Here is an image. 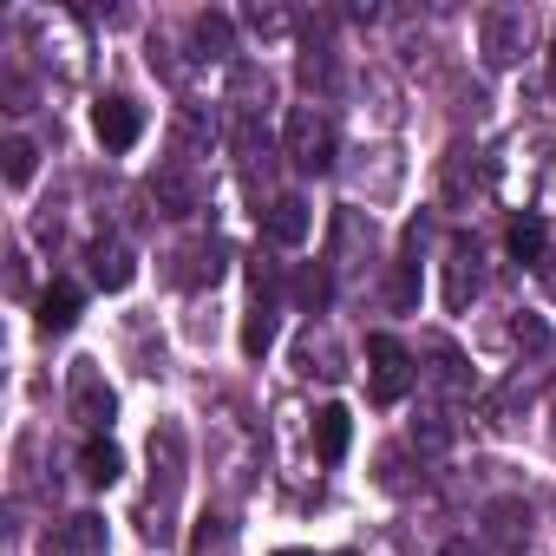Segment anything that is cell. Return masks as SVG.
<instances>
[{
	"instance_id": "obj_1",
	"label": "cell",
	"mask_w": 556,
	"mask_h": 556,
	"mask_svg": "<svg viewBox=\"0 0 556 556\" xmlns=\"http://www.w3.org/2000/svg\"><path fill=\"white\" fill-rule=\"evenodd\" d=\"M177 491H184V432L164 419L157 432H151V497H144V536L151 543H170V504H177Z\"/></svg>"
},
{
	"instance_id": "obj_2",
	"label": "cell",
	"mask_w": 556,
	"mask_h": 556,
	"mask_svg": "<svg viewBox=\"0 0 556 556\" xmlns=\"http://www.w3.org/2000/svg\"><path fill=\"white\" fill-rule=\"evenodd\" d=\"M282 157H289L302 177L334 170V157H341V131H334V118H328L321 105H295V112L282 118Z\"/></svg>"
},
{
	"instance_id": "obj_3",
	"label": "cell",
	"mask_w": 556,
	"mask_h": 556,
	"mask_svg": "<svg viewBox=\"0 0 556 556\" xmlns=\"http://www.w3.org/2000/svg\"><path fill=\"white\" fill-rule=\"evenodd\" d=\"M367 380H374L380 406H400L419 387V354L406 341H393V334H367Z\"/></svg>"
},
{
	"instance_id": "obj_4",
	"label": "cell",
	"mask_w": 556,
	"mask_h": 556,
	"mask_svg": "<svg viewBox=\"0 0 556 556\" xmlns=\"http://www.w3.org/2000/svg\"><path fill=\"white\" fill-rule=\"evenodd\" d=\"M523 47H530V14L523 8H491L484 21H478V53H484V66H517L523 60Z\"/></svg>"
},
{
	"instance_id": "obj_5",
	"label": "cell",
	"mask_w": 556,
	"mask_h": 556,
	"mask_svg": "<svg viewBox=\"0 0 556 556\" xmlns=\"http://www.w3.org/2000/svg\"><path fill=\"white\" fill-rule=\"evenodd\" d=\"M66 400H73V419L92 426V432H105V426L118 419V393L99 380L92 361H73V374H66Z\"/></svg>"
},
{
	"instance_id": "obj_6",
	"label": "cell",
	"mask_w": 556,
	"mask_h": 556,
	"mask_svg": "<svg viewBox=\"0 0 556 556\" xmlns=\"http://www.w3.org/2000/svg\"><path fill=\"white\" fill-rule=\"evenodd\" d=\"M478 289H484L478 242H471V236H452V249H445V308H452V315H465V308L478 302Z\"/></svg>"
},
{
	"instance_id": "obj_7",
	"label": "cell",
	"mask_w": 556,
	"mask_h": 556,
	"mask_svg": "<svg viewBox=\"0 0 556 556\" xmlns=\"http://www.w3.org/2000/svg\"><path fill=\"white\" fill-rule=\"evenodd\" d=\"M92 131H99V144H105V151H131V144L144 138V112H138L131 99H118V92H112V99H99V105H92Z\"/></svg>"
},
{
	"instance_id": "obj_8",
	"label": "cell",
	"mask_w": 556,
	"mask_h": 556,
	"mask_svg": "<svg viewBox=\"0 0 556 556\" xmlns=\"http://www.w3.org/2000/svg\"><path fill=\"white\" fill-rule=\"evenodd\" d=\"M308 229H315V210H308L302 197H275V203H268V216H262V236H268L275 249H302V242H308Z\"/></svg>"
},
{
	"instance_id": "obj_9",
	"label": "cell",
	"mask_w": 556,
	"mask_h": 556,
	"mask_svg": "<svg viewBox=\"0 0 556 556\" xmlns=\"http://www.w3.org/2000/svg\"><path fill=\"white\" fill-rule=\"evenodd\" d=\"M151 197H157V210H164V216H197V210H203V184H197L184 164H157Z\"/></svg>"
},
{
	"instance_id": "obj_10",
	"label": "cell",
	"mask_w": 556,
	"mask_h": 556,
	"mask_svg": "<svg viewBox=\"0 0 556 556\" xmlns=\"http://www.w3.org/2000/svg\"><path fill=\"white\" fill-rule=\"evenodd\" d=\"M92 282H99L105 295H125V289L138 282V255H131L125 242H105V236H99V242H92Z\"/></svg>"
},
{
	"instance_id": "obj_11",
	"label": "cell",
	"mask_w": 556,
	"mask_h": 556,
	"mask_svg": "<svg viewBox=\"0 0 556 556\" xmlns=\"http://www.w3.org/2000/svg\"><path fill=\"white\" fill-rule=\"evenodd\" d=\"M419 354L432 361V367H426V380H432L439 393H465V387H471V380H465V354H458L445 334H426V341H419Z\"/></svg>"
},
{
	"instance_id": "obj_12",
	"label": "cell",
	"mask_w": 556,
	"mask_h": 556,
	"mask_svg": "<svg viewBox=\"0 0 556 556\" xmlns=\"http://www.w3.org/2000/svg\"><path fill=\"white\" fill-rule=\"evenodd\" d=\"M79 478H86V484H99V491L125 478V452H118V439H112V432H92V439H86V452H79Z\"/></svg>"
},
{
	"instance_id": "obj_13",
	"label": "cell",
	"mask_w": 556,
	"mask_h": 556,
	"mask_svg": "<svg viewBox=\"0 0 556 556\" xmlns=\"http://www.w3.org/2000/svg\"><path fill=\"white\" fill-rule=\"evenodd\" d=\"M484 536L504 543V549H517V543L530 536V504H523V497H491V504H484Z\"/></svg>"
},
{
	"instance_id": "obj_14",
	"label": "cell",
	"mask_w": 556,
	"mask_h": 556,
	"mask_svg": "<svg viewBox=\"0 0 556 556\" xmlns=\"http://www.w3.org/2000/svg\"><path fill=\"white\" fill-rule=\"evenodd\" d=\"M348 439H354V413L348 406H321L315 413V458L321 465H341L348 458Z\"/></svg>"
},
{
	"instance_id": "obj_15",
	"label": "cell",
	"mask_w": 556,
	"mask_h": 556,
	"mask_svg": "<svg viewBox=\"0 0 556 556\" xmlns=\"http://www.w3.org/2000/svg\"><path fill=\"white\" fill-rule=\"evenodd\" d=\"M60 556H105V517L79 510L60 523Z\"/></svg>"
},
{
	"instance_id": "obj_16",
	"label": "cell",
	"mask_w": 556,
	"mask_h": 556,
	"mask_svg": "<svg viewBox=\"0 0 556 556\" xmlns=\"http://www.w3.org/2000/svg\"><path fill=\"white\" fill-rule=\"evenodd\" d=\"M73 321H79V289L73 282H53L40 295V334H66Z\"/></svg>"
},
{
	"instance_id": "obj_17",
	"label": "cell",
	"mask_w": 556,
	"mask_h": 556,
	"mask_svg": "<svg viewBox=\"0 0 556 556\" xmlns=\"http://www.w3.org/2000/svg\"><path fill=\"white\" fill-rule=\"evenodd\" d=\"M184 268H177V282H190V289H216V275H223V242H197V249H184L177 255Z\"/></svg>"
},
{
	"instance_id": "obj_18",
	"label": "cell",
	"mask_w": 556,
	"mask_h": 556,
	"mask_svg": "<svg viewBox=\"0 0 556 556\" xmlns=\"http://www.w3.org/2000/svg\"><path fill=\"white\" fill-rule=\"evenodd\" d=\"M190 40H197L203 60H229V53H236V27H229V14H197Z\"/></svg>"
},
{
	"instance_id": "obj_19",
	"label": "cell",
	"mask_w": 556,
	"mask_h": 556,
	"mask_svg": "<svg viewBox=\"0 0 556 556\" xmlns=\"http://www.w3.org/2000/svg\"><path fill=\"white\" fill-rule=\"evenodd\" d=\"M268 348H275V295H255V308H249V321H242V354L262 361Z\"/></svg>"
},
{
	"instance_id": "obj_20",
	"label": "cell",
	"mask_w": 556,
	"mask_h": 556,
	"mask_svg": "<svg viewBox=\"0 0 556 556\" xmlns=\"http://www.w3.org/2000/svg\"><path fill=\"white\" fill-rule=\"evenodd\" d=\"M504 242H510V255H517L523 268H543V249H549V236H543V216H517Z\"/></svg>"
},
{
	"instance_id": "obj_21",
	"label": "cell",
	"mask_w": 556,
	"mask_h": 556,
	"mask_svg": "<svg viewBox=\"0 0 556 556\" xmlns=\"http://www.w3.org/2000/svg\"><path fill=\"white\" fill-rule=\"evenodd\" d=\"M452 439H458V419H452L445 406H426V413L413 419V445H419V452H445Z\"/></svg>"
},
{
	"instance_id": "obj_22",
	"label": "cell",
	"mask_w": 556,
	"mask_h": 556,
	"mask_svg": "<svg viewBox=\"0 0 556 556\" xmlns=\"http://www.w3.org/2000/svg\"><path fill=\"white\" fill-rule=\"evenodd\" d=\"M190 556H236V523L229 517H197Z\"/></svg>"
},
{
	"instance_id": "obj_23",
	"label": "cell",
	"mask_w": 556,
	"mask_h": 556,
	"mask_svg": "<svg viewBox=\"0 0 556 556\" xmlns=\"http://www.w3.org/2000/svg\"><path fill=\"white\" fill-rule=\"evenodd\" d=\"M0 170H8V184H14V190H27V184H34V170H40L34 138H8V144H0Z\"/></svg>"
},
{
	"instance_id": "obj_24",
	"label": "cell",
	"mask_w": 556,
	"mask_h": 556,
	"mask_svg": "<svg viewBox=\"0 0 556 556\" xmlns=\"http://www.w3.org/2000/svg\"><path fill=\"white\" fill-rule=\"evenodd\" d=\"M302 86H308V92H328V86H334V47L315 40V34H308V53H302Z\"/></svg>"
},
{
	"instance_id": "obj_25",
	"label": "cell",
	"mask_w": 556,
	"mask_h": 556,
	"mask_svg": "<svg viewBox=\"0 0 556 556\" xmlns=\"http://www.w3.org/2000/svg\"><path fill=\"white\" fill-rule=\"evenodd\" d=\"M295 361H302V374H321V380H341V367H334V341L328 334H302V348H295Z\"/></svg>"
},
{
	"instance_id": "obj_26",
	"label": "cell",
	"mask_w": 556,
	"mask_h": 556,
	"mask_svg": "<svg viewBox=\"0 0 556 556\" xmlns=\"http://www.w3.org/2000/svg\"><path fill=\"white\" fill-rule=\"evenodd\" d=\"M387 295H393V308H400V315H406V308H419V262H413V255H406V262H393V289H387Z\"/></svg>"
},
{
	"instance_id": "obj_27",
	"label": "cell",
	"mask_w": 556,
	"mask_h": 556,
	"mask_svg": "<svg viewBox=\"0 0 556 556\" xmlns=\"http://www.w3.org/2000/svg\"><path fill=\"white\" fill-rule=\"evenodd\" d=\"M295 302H302L308 315L328 308V268H302V275H295Z\"/></svg>"
},
{
	"instance_id": "obj_28",
	"label": "cell",
	"mask_w": 556,
	"mask_h": 556,
	"mask_svg": "<svg viewBox=\"0 0 556 556\" xmlns=\"http://www.w3.org/2000/svg\"><path fill=\"white\" fill-rule=\"evenodd\" d=\"M510 341H517L523 354H536V361L549 354V328H543L536 315H517V321H510Z\"/></svg>"
},
{
	"instance_id": "obj_29",
	"label": "cell",
	"mask_w": 556,
	"mask_h": 556,
	"mask_svg": "<svg viewBox=\"0 0 556 556\" xmlns=\"http://www.w3.org/2000/svg\"><path fill=\"white\" fill-rule=\"evenodd\" d=\"M289 27H295L289 8H249V34H262V40H282Z\"/></svg>"
},
{
	"instance_id": "obj_30",
	"label": "cell",
	"mask_w": 556,
	"mask_h": 556,
	"mask_svg": "<svg viewBox=\"0 0 556 556\" xmlns=\"http://www.w3.org/2000/svg\"><path fill=\"white\" fill-rule=\"evenodd\" d=\"M8 112H34V86L21 73H8Z\"/></svg>"
},
{
	"instance_id": "obj_31",
	"label": "cell",
	"mask_w": 556,
	"mask_h": 556,
	"mask_svg": "<svg viewBox=\"0 0 556 556\" xmlns=\"http://www.w3.org/2000/svg\"><path fill=\"white\" fill-rule=\"evenodd\" d=\"M439 556H478V549H471V536H452V543H445Z\"/></svg>"
},
{
	"instance_id": "obj_32",
	"label": "cell",
	"mask_w": 556,
	"mask_h": 556,
	"mask_svg": "<svg viewBox=\"0 0 556 556\" xmlns=\"http://www.w3.org/2000/svg\"><path fill=\"white\" fill-rule=\"evenodd\" d=\"M543 282H549V295H556V262H549V255H543Z\"/></svg>"
},
{
	"instance_id": "obj_33",
	"label": "cell",
	"mask_w": 556,
	"mask_h": 556,
	"mask_svg": "<svg viewBox=\"0 0 556 556\" xmlns=\"http://www.w3.org/2000/svg\"><path fill=\"white\" fill-rule=\"evenodd\" d=\"M549 197H556V151H549Z\"/></svg>"
},
{
	"instance_id": "obj_34",
	"label": "cell",
	"mask_w": 556,
	"mask_h": 556,
	"mask_svg": "<svg viewBox=\"0 0 556 556\" xmlns=\"http://www.w3.org/2000/svg\"><path fill=\"white\" fill-rule=\"evenodd\" d=\"M275 556H308V549H275Z\"/></svg>"
},
{
	"instance_id": "obj_35",
	"label": "cell",
	"mask_w": 556,
	"mask_h": 556,
	"mask_svg": "<svg viewBox=\"0 0 556 556\" xmlns=\"http://www.w3.org/2000/svg\"><path fill=\"white\" fill-rule=\"evenodd\" d=\"M549 73H556V40H549Z\"/></svg>"
},
{
	"instance_id": "obj_36",
	"label": "cell",
	"mask_w": 556,
	"mask_h": 556,
	"mask_svg": "<svg viewBox=\"0 0 556 556\" xmlns=\"http://www.w3.org/2000/svg\"><path fill=\"white\" fill-rule=\"evenodd\" d=\"M341 556H354V549H341Z\"/></svg>"
}]
</instances>
